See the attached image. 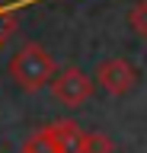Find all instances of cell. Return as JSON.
I'll return each mask as SVG.
<instances>
[{
  "instance_id": "cell-1",
  "label": "cell",
  "mask_w": 147,
  "mask_h": 153,
  "mask_svg": "<svg viewBox=\"0 0 147 153\" xmlns=\"http://www.w3.org/2000/svg\"><path fill=\"white\" fill-rule=\"evenodd\" d=\"M10 74H13V80H16L22 89H39V86H45L51 80L54 64H51V57H48L45 48L22 45L19 54L13 57V64H10Z\"/></svg>"
},
{
  "instance_id": "cell-2",
  "label": "cell",
  "mask_w": 147,
  "mask_h": 153,
  "mask_svg": "<svg viewBox=\"0 0 147 153\" xmlns=\"http://www.w3.org/2000/svg\"><path fill=\"white\" fill-rule=\"evenodd\" d=\"M51 93H54V99L64 105H80L83 99H90V93H93V80H90L87 74H80V70H64V74H58L54 80H51Z\"/></svg>"
},
{
  "instance_id": "cell-3",
  "label": "cell",
  "mask_w": 147,
  "mask_h": 153,
  "mask_svg": "<svg viewBox=\"0 0 147 153\" xmlns=\"http://www.w3.org/2000/svg\"><path fill=\"white\" fill-rule=\"evenodd\" d=\"M96 80L102 86H106L109 93H125L128 86L134 83V70L125 64V61H102L99 64V74H96Z\"/></svg>"
},
{
  "instance_id": "cell-4",
  "label": "cell",
  "mask_w": 147,
  "mask_h": 153,
  "mask_svg": "<svg viewBox=\"0 0 147 153\" xmlns=\"http://www.w3.org/2000/svg\"><path fill=\"white\" fill-rule=\"evenodd\" d=\"M51 137V143H54V150L58 153H80L83 150V131H80L74 121H61V124H51V128H45Z\"/></svg>"
},
{
  "instance_id": "cell-5",
  "label": "cell",
  "mask_w": 147,
  "mask_h": 153,
  "mask_svg": "<svg viewBox=\"0 0 147 153\" xmlns=\"http://www.w3.org/2000/svg\"><path fill=\"white\" fill-rule=\"evenodd\" d=\"M109 150H112L109 137H102V134H83V150L80 153H109Z\"/></svg>"
},
{
  "instance_id": "cell-6",
  "label": "cell",
  "mask_w": 147,
  "mask_h": 153,
  "mask_svg": "<svg viewBox=\"0 0 147 153\" xmlns=\"http://www.w3.org/2000/svg\"><path fill=\"white\" fill-rule=\"evenodd\" d=\"M131 26H134L137 35H147V0L131 10Z\"/></svg>"
},
{
  "instance_id": "cell-7",
  "label": "cell",
  "mask_w": 147,
  "mask_h": 153,
  "mask_svg": "<svg viewBox=\"0 0 147 153\" xmlns=\"http://www.w3.org/2000/svg\"><path fill=\"white\" fill-rule=\"evenodd\" d=\"M7 32H10V16H7V10H0V42L7 38Z\"/></svg>"
},
{
  "instance_id": "cell-8",
  "label": "cell",
  "mask_w": 147,
  "mask_h": 153,
  "mask_svg": "<svg viewBox=\"0 0 147 153\" xmlns=\"http://www.w3.org/2000/svg\"><path fill=\"white\" fill-rule=\"evenodd\" d=\"M22 153H29V150H22Z\"/></svg>"
}]
</instances>
